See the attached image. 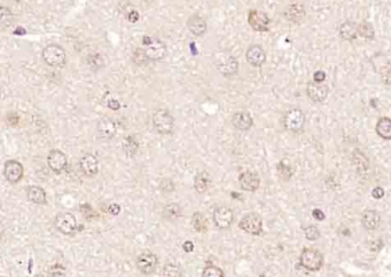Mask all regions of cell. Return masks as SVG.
Wrapping results in <instances>:
<instances>
[{
  "label": "cell",
  "instance_id": "obj_1",
  "mask_svg": "<svg viewBox=\"0 0 391 277\" xmlns=\"http://www.w3.org/2000/svg\"><path fill=\"white\" fill-rule=\"evenodd\" d=\"M214 64L216 69L226 77L233 76L239 70V63L237 59L231 54L225 53V52H219V53L215 55Z\"/></svg>",
  "mask_w": 391,
  "mask_h": 277
},
{
  "label": "cell",
  "instance_id": "obj_2",
  "mask_svg": "<svg viewBox=\"0 0 391 277\" xmlns=\"http://www.w3.org/2000/svg\"><path fill=\"white\" fill-rule=\"evenodd\" d=\"M144 52L150 61H159L167 54V46L156 37H144Z\"/></svg>",
  "mask_w": 391,
  "mask_h": 277
},
{
  "label": "cell",
  "instance_id": "obj_3",
  "mask_svg": "<svg viewBox=\"0 0 391 277\" xmlns=\"http://www.w3.org/2000/svg\"><path fill=\"white\" fill-rule=\"evenodd\" d=\"M43 60L53 68H62L67 62V54L62 47L55 44L46 46L43 51Z\"/></svg>",
  "mask_w": 391,
  "mask_h": 277
},
{
  "label": "cell",
  "instance_id": "obj_4",
  "mask_svg": "<svg viewBox=\"0 0 391 277\" xmlns=\"http://www.w3.org/2000/svg\"><path fill=\"white\" fill-rule=\"evenodd\" d=\"M153 123L159 134H171L174 128V119L167 109H158L153 116Z\"/></svg>",
  "mask_w": 391,
  "mask_h": 277
},
{
  "label": "cell",
  "instance_id": "obj_5",
  "mask_svg": "<svg viewBox=\"0 0 391 277\" xmlns=\"http://www.w3.org/2000/svg\"><path fill=\"white\" fill-rule=\"evenodd\" d=\"M300 264L305 269L310 271L319 270L323 267L324 264V258L323 255L317 250L313 248H305L303 252L301 253L300 257Z\"/></svg>",
  "mask_w": 391,
  "mask_h": 277
},
{
  "label": "cell",
  "instance_id": "obj_6",
  "mask_svg": "<svg viewBox=\"0 0 391 277\" xmlns=\"http://www.w3.org/2000/svg\"><path fill=\"white\" fill-rule=\"evenodd\" d=\"M305 123V116L302 110L300 109H291L286 112L284 116V126L286 130L291 131V132H298L303 129Z\"/></svg>",
  "mask_w": 391,
  "mask_h": 277
},
{
  "label": "cell",
  "instance_id": "obj_7",
  "mask_svg": "<svg viewBox=\"0 0 391 277\" xmlns=\"http://www.w3.org/2000/svg\"><path fill=\"white\" fill-rule=\"evenodd\" d=\"M54 223H55L56 229L64 235H72L73 233L76 232V228H77L76 218L69 212L59 213L58 215H56Z\"/></svg>",
  "mask_w": 391,
  "mask_h": 277
},
{
  "label": "cell",
  "instance_id": "obj_8",
  "mask_svg": "<svg viewBox=\"0 0 391 277\" xmlns=\"http://www.w3.org/2000/svg\"><path fill=\"white\" fill-rule=\"evenodd\" d=\"M239 227L248 234L260 235L263 229L262 218L257 213H249L241 219Z\"/></svg>",
  "mask_w": 391,
  "mask_h": 277
},
{
  "label": "cell",
  "instance_id": "obj_9",
  "mask_svg": "<svg viewBox=\"0 0 391 277\" xmlns=\"http://www.w3.org/2000/svg\"><path fill=\"white\" fill-rule=\"evenodd\" d=\"M248 22L250 27L255 31L258 32H265L270 29V17L267 16V14L263 13L261 11H250L248 15Z\"/></svg>",
  "mask_w": 391,
  "mask_h": 277
},
{
  "label": "cell",
  "instance_id": "obj_10",
  "mask_svg": "<svg viewBox=\"0 0 391 277\" xmlns=\"http://www.w3.org/2000/svg\"><path fill=\"white\" fill-rule=\"evenodd\" d=\"M157 266V257L154 253L146 251L138 257L136 259V267L145 275H149L154 273L155 268Z\"/></svg>",
  "mask_w": 391,
  "mask_h": 277
},
{
  "label": "cell",
  "instance_id": "obj_11",
  "mask_svg": "<svg viewBox=\"0 0 391 277\" xmlns=\"http://www.w3.org/2000/svg\"><path fill=\"white\" fill-rule=\"evenodd\" d=\"M23 172L25 171H23V166L20 162L11 159V161L5 163L4 175L11 184H16V182L20 181L23 177Z\"/></svg>",
  "mask_w": 391,
  "mask_h": 277
},
{
  "label": "cell",
  "instance_id": "obj_12",
  "mask_svg": "<svg viewBox=\"0 0 391 277\" xmlns=\"http://www.w3.org/2000/svg\"><path fill=\"white\" fill-rule=\"evenodd\" d=\"M47 164L50 168L55 173L63 172L68 165L67 156L60 150H52L47 156Z\"/></svg>",
  "mask_w": 391,
  "mask_h": 277
},
{
  "label": "cell",
  "instance_id": "obj_13",
  "mask_svg": "<svg viewBox=\"0 0 391 277\" xmlns=\"http://www.w3.org/2000/svg\"><path fill=\"white\" fill-rule=\"evenodd\" d=\"M233 211L227 206H219L214 212V222L220 229L228 228L233 222Z\"/></svg>",
  "mask_w": 391,
  "mask_h": 277
},
{
  "label": "cell",
  "instance_id": "obj_14",
  "mask_svg": "<svg viewBox=\"0 0 391 277\" xmlns=\"http://www.w3.org/2000/svg\"><path fill=\"white\" fill-rule=\"evenodd\" d=\"M308 96L315 103H321L326 100L328 96V86L323 83L310 82L306 87Z\"/></svg>",
  "mask_w": 391,
  "mask_h": 277
},
{
  "label": "cell",
  "instance_id": "obj_15",
  "mask_svg": "<svg viewBox=\"0 0 391 277\" xmlns=\"http://www.w3.org/2000/svg\"><path fill=\"white\" fill-rule=\"evenodd\" d=\"M285 18L287 21H290L295 24H300L305 20L306 12L302 4H291L285 9Z\"/></svg>",
  "mask_w": 391,
  "mask_h": 277
},
{
  "label": "cell",
  "instance_id": "obj_16",
  "mask_svg": "<svg viewBox=\"0 0 391 277\" xmlns=\"http://www.w3.org/2000/svg\"><path fill=\"white\" fill-rule=\"evenodd\" d=\"M97 129L100 138L105 140L112 139L117 133L116 121L111 118H108V117H105V118L99 120Z\"/></svg>",
  "mask_w": 391,
  "mask_h": 277
},
{
  "label": "cell",
  "instance_id": "obj_17",
  "mask_svg": "<svg viewBox=\"0 0 391 277\" xmlns=\"http://www.w3.org/2000/svg\"><path fill=\"white\" fill-rule=\"evenodd\" d=\"M266 60V54L260 45H252L247 51V61L252 67H262Z\"/></svg>",
  "mask_w": 391,
  "mask_h": 277
},
{
  "label": "cell",
  "instance_id": "obj_18",
  "mask_svg": "<svg viewBox=\"0 0 391 277\" xmlns=\"http://www.w3.org/2000/svg\"><path fill=\"white\" fill-rule=\"evenodd\" d=\"M240 186L246 191H255L260 187V178L254 172H243L239 178Z\"/></svg>",
  "mask_w": 391,
  "mask_h": 277
},
{
  "label": "cell",
  "instance_id": "obj_19",
  "mask_svg": "<svg viewBox=\"0 0 391 277\" xmlns=\"http://www.w3.org/2000/svg\"><path fill=\"white\" fill-rule=\"evenodd\" d=\"M187 28L193 35L196 37H201L206 32L208 26H206V22L203 17L199 15H192L187 20Z\"/></svg>",
  "mask_w": 391,
  "mask_h": 277
},
{
  "label": "cell",
  "instance_id": "obj_20",
  "mask_svg": "<svg viewBox=\"0 0 391 277\" xmlns=\"http://www.w3.org/2000/svg\"><path fill=\"white\" fill-rule=\"evenodd\" d=\"M252 117L247 111H238L232 117V124L237 130L248 131L252 126Z\"/></svg>",
  "mask_w": 391,
  "mask_h": 277
},
{
  "label": "cell",
  "instance_id": "obj_21",
  "mask_svg": "<svg viewBox=\"0 0 391 277\" xmlns=\"http://www.w3.org/2000/svg\"><path fill=\"white\" fill-rule=\"evenodd\" d=\"M81 168L82 171L85 173L88 177H93L98 174L99 172V163L96 156H93L92 154H86L81 158Z\"/></svg>",
  "mask_w": 391,
  "mask_h": 277
},
{
  "label": "cell",
  "instance_id": "obj_22",
  "mask_svg": "<svg viewBox=\"0 0 391 277\" xmlns=\"http://www.w3.org/2000/svg\"><path fill=\"white\" fill-rule=\"evenodd\" d=\"M361 222H362V226H364L366 229H369V231H374V229H376L380 226L381 217L380 214L374 210H366L365 212L362 213Z\"/></svg>",
  "mask_w": 391,
  "mask_h": 277
},
{
  "label": "cell",
  "instance_id": "obj_23",
  "mask_svg": "<svg viewBox=\"0 0 391 277\" xmlns=\"http://www.w3.org/2000/svg\"><path fill=\"white\" fill-rule=\"evenodd\" d=\"M338 32H340L341 38L348 41L355 40L357 37L359 36L358 35V24L351 21H347L344 23H342V24L340 26V29H338Z\"/></svg>",
  "mask_w": 391,
  "mask_h": 277
},
{
  "label": "cell",
  "instance_id": "obj_24",
  "mask_svg": "<svg viewBox=\"0 0 391 277\" xmlns=\"http://www.w3.org/2000/svg\"><path fill=\"white\" fill-rule=\"evenodd\" d=\"M28 198L37 205H44L46 203V192L43 188L31 186L28 189Z\"/></svg>",
  "mask_w": 391,
  "mask_h": 277
},
{
  "label": "cell",
  "instance_id": "obj_25",
  "mask_svg": "<svg viewBox=\"0 0 391 277\" xmlns=\"http://www.w3.org/2000/svg\"><path fill=\"white\" fill-rule=\"evenodd\" d=\"M376 132L384 140H391V119L383 117L376 124Z\"/></svg>",
  "mask_w": 391,
  "mask_h": 277
},
{
  "label": "cell",
  "instance_id": "obj_26",
  "mask_svg": "<svg viewBox=\"0 0 391 277\" xmlns=\"http://www.w3.org/2000/svg\"><path fill=\"white\" fill-rule=\"evenodd\" d=\"M209 182H210V179H209L208 173H206V172H201V173H199V174L195 177L194 188H195L197 192H200V194H203V192L206 189H208Z\"/></svg>",
  "mask_w": 391,
  "mask_h": 277
},
{
  "label": "cell",
  "instance_id": "obj_27",
  "mask_svg": "<svg viewBox=\"0 0 391 277\" xmlns=\"http://www.w3.org/2000/svg\"><path fill=\"white\" fill-rule=\"evenodd\" d=\"M192 223L197 233H206V231H208V222H206V219L204 215L200 212H196L193 215Z\"/></svg>",
  "mask_w": 391,
  "mask_h": 277
},
{
  "label": "cell",
  "instance_id": "obj_28",
  "mask_svg": "<svg viewBox=\"0 0 391 277\" xmlns=\"http://www.w3.org/2000/svg\"><path fill=\"white\" fill-rule=\"evenodd\" d=\"M358 35L365 39H373L375 35L374 28L369 22H362L360 24H358Z\"/></svg>",
  "mask_w": 391,
  "mask_h": 277
},
{
  "label": "cell",
  "instance_id": "obj_29",
  "mask_svg": "<svg viewBox=\"0 0 391 277\" xmlns=\"http://www.w3.org/2000/svg\"><path fill=\"white\" fill-rule=\"evenodd\" d=\"M353 163L359 171H366L369 168V161H367L365 155L360 153L359 150H356L353 153Z\"/></svg>",
  "mask_w": 391,
  "mask_h": 277
},
{
  "label": "cell",
  "instance_id": "obj_30",
  "mask_svg": "<svg viewBox=\"0 0 391 277\" xmlns=\"http://www.w3.org/2000/svg\"><path fill=\"white\" fill-rule=\"evenodd\" d=\"M123 147H124V150L125 153L130 155V156H133V155L138 152V148H139V143L138 141H136L134 139V137H126L124 139V142H123Z\"/></svg>",
  "mask_w": 391,
  "mask_h": 277
},
{
  "label": "cell",
  "instance_id": "obj_31",
  "mask_svg": "<svg viewBox=\"0 0 391 277\" xmlns=\"http://www.w3.org/2000/svg\"><path fill=\"white\" fill-rule=\"evenodd\" d=\"M162 275L163 277H182L180 268H179L178 266L172 265V264H168L164 266V268L162 270Z\"/></svg>",
  "mask_w": 391,
  "mask_h": 277
},
{
  "label": "cell",
  "instance_id": "obj_32",
  "mask_svg": "<svg viewBox=\"0 0 391 277\" xmlns=\"http://www.w3.org/2000/svg\"><path fill=\"white\" fill-rule=\"evenodd\" d=\"M381 78L385 86L391 87V60H389L383 69L381 70Z\"/></svg>",
  "mask_w": 391,
  "mask_h": 277
},
{
  "label": "cell",
  "instance_id": "obj_33",
  "mask_svg": "<svg viewBox=\"0 0 391 277\" xmlns=\"http://www.w3.org/2000/svg\"><path fill=\"white\" fill-rule=\"evenodd\" d=\"M14 21V16L12 12L9 11V9H7L5 6L2 7V26H3V29H5V28H7L9 26H12V23Z\"/></svg>",
  "mask_w": 391,
  "mask_h": 277
},
{
  "label": "cell",
  "instance_id": "obj_34",
  "mask_svg": "<svg viewBox=\"0 0 391 277\" xmlns=\"http://www.w3.org/2000/svg\"><path fill=\"white\" fill-rule=\"evenodd\" d=\"M180 214V209L177 204H169L166 209H164V215L169 219H176Z\"/></svg>",
  "mask_w": 391,
  "mask_h": 277
},
{
  "label": "cell",
  "instance_id": "obj_35",
  "mask_svg": "<svg viewBox=\"0 0 391 277\" xmlns=\"http://www.w3.org/2000/svg\"><path fill=\"white\" fill-rule=\"evenodd\" d=\"M202 277H224L223 270L216 266H209L203 270Z\"/></svg>",
  "mask_w": 391,
  "mask_h": 277
},
{
  "label": "cell",
  "instance_id": "obj_36",
  "mask_svg": "<svg viewBox=\"0 0 391 277\" xmlns=\"http://www.w3.org/2000/svg\"><path fill=\"white\" fill-rule=\"evenodd\" d=\"M305 237L310 239V241H315L320 237V233L319 229L314 226H310L308 228H305Z\"/></svg>",
  "mask_w": 391,
  "mask_h": 277
},
{
  "label": "cell",
  "instance_id": "obj_37",
  "mask_svg": "<svg viewBox=\"0 0 391 277\" xmlns=\"http://www.w3.org/2000/svg\"><path fill=\"white\" fill-rule=\"evenodd\" d=\"M65 268L63 266L56 264L50 269V277H64Z\"/></svg>",
  "mask_w": 391,
  "mask_h": 277
},
{
  "label": "cell",
  "instance_id": "obj_38",
  "mask_svg": "<svg viewBox=\"0 0 391 277\" xmlns=\"http://www.w3.org/2000/svg\"><path fill=\"white\" fill-rule=\"evenodd\" d=\"M87 63L89 64V67L93 68V69H94V67H96V65H94V64H98V68H101L102 65H103V63H102V56H100L99 54H94V55L88 56Z\"/></svg>",
  "mask_w": 391,
  "mask_h": 277
},
{
  "label": "cell",
  "instance_id": "obj_39",
  "mask_svg": "<svg viewBox=\"0 0 391 277\" xmlns=\"http://www.w3.org/2000/svg\"><path fill=\"white\" fill-rule=\"evenodd\" d=\"M279 172L286 178H289L291 177V174H293V170H291L289 165H287L285 161H282L279 164Z\"/></svg>",
  "mask_w": 391,
  "mask_h": 277
},
{
  "label": "cell",
  "instance_id": "obj_40",
  "mask_svg": "<svg viewBox=\"0 0 391 277\" xmlns=\"http://www.w3.org/2000/svg\"><path fill=\"white\" fill-rule=\"evenodd\" d=\"M325 79H326V73H325L323 70H319V71H317L313 74V81L314 82L324 83Z\"/></svg>",
  "mask_w": 391,
  "mask_h": 277
},
{
  "label": "cell",
  "instance_id": "obj_41",
  "mask_svg": "<svg viewBox=\"0 0 391 277\" xmlns=\"http://www.w3.org/2000/svg\"><path fill=\"white\" fill-rule=\"evenodd\" d=\"M372 196H373L375 199L382 198V197L384 196V190L381 187H376L374 188L373 191H372Z\"/></svg>",
  "mask_w": 391,
  "mask_h": 277
},
{
  "label": "cell",
  "instance_id": "obj_42",
  "mask_svg": "<svg viewBox=\"0 0 391 277\" xmlns=\"http://www.w3.org/2000/svg\"><path fill=\"white\" fill-rule=\"evenodd\" d=\"M126 18L132 23H134L139 20V13L135 12L134 9H132V11L128 14V16H126Z\"/></svg>",
  "mask_w": 391,
  "mask_h": 277
},
{
  "label": "cell",
  "instance_id": "obj_43",
  "mask_svg": "<svg viewBox=\"0 0 391 277\" xmlns=\"http://www.w3.org/2000/svg\"><path fill=\"white\" fill-rule=\"evenodd\" d=\"M108 212H109L110 214L112 215H117L120 212H121V208L120 205L117 204H110L109 206H108Z\"/></svg>",
  "mask_w": 391,
  "mask_h": 277
},
{
  "label": "cell",
  "instance_id": "obj_44",
  "mask_svg": "<svg viewBox=\"0 0 391 277\" xmlns=\"http://www.w3.org/2000/svg\"><path fill=\"white\" fill-rule=\"evenodd\" d=\"M108 107H109L110 109H112V110H119L121 108V103L117 100H115V98H111V100L108 102Z\"/></svg>",
  "mask_w": 391,
  "mask_h": 277
},
{
  "label": "cell",
  "instance_id": "obj_45",
  "mask_svg": "<svg viewBox=\"0 0 391 277\" xmlns=\"http://www.w3.org/2000/svg\"><path fill=\"white\" fill-rule=\"evenodd\" d=\"M182 248H183V251H185V252L190 253V252H192L193 250H194V244H193L191 241H187V242L183 243Z\"/></svg>",
  "mask_w": 391,
  "mask_h": 277
},
{
  "label": "cell",
  "instance_id": "obj_46",
  "mask_svg": "<svg viewBox=\"0 0 391 277\" xmlns=\"http://www.w3.org/2000/svg\"><path fill=\"white\" fill-rule=\"evenodd\" d=\"M312 213H313V218L319 220V221H323V220L325 219V214L321 210H314Z\"/></svg>",
  "mask_w": 391,
  "mask_h": 277
},
{
  "label": "cell",
  "instance_id": "obj_47",
  "mask_svg": "<svg viewBox=\"0 0 391 277\" xmlns=\"http://www.w3.org/2000/svg\"><path fill=\"white\" fill-rule=\"evenodd\" d=\"M39 277H43V276H39Z\"/></svg>",
  "mask_w": 391,
  "mask_h": 277
},
{
  "label": "cell",
  "instance_id": "obj_48",
  "mask_svg": "<svg viewBox=\"0 0 391 277\" xmlns=\"http://www.w3.org/2000/svg\"><path fill=\"white\" fill-rule=\"evenodd\" d=\"M390 223H391V221H390Z\"/></svg>",
  "mask_w": 391,
  "mask_h": 277
}]
</instances>
